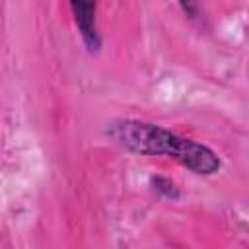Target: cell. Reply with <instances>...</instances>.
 Wrapping results in <instances>:
<instances>
[{
    "mask_svg": "<svg viewBox=\"0 0 249 249\" xmlns=\"http://www.w3.org/2000/svg\"><path fill=\"white\" fill-rule=\"evenodd\" d=\"M107 134L130 152L173 158L198 175H212L220 169V158L208 146L183 138L152 123L128 119L115 121L107 126Z\"/></svg>",
    "mask_w": 249,
    "mask_h": 249,
    "instance_id": "obj_1",
    "label": "cell"
},
{
    "mask_svg": "<svg viewBox=\"0 0 249 249\" xmlns=\"http://www.w3.org/2000/svg\"><path fill=\"white\" fill-rule=\"evenodd\" d=\"M72 12L76 25L88 45L89 51H95L99 47V33H97V23H95V14H97V0H70Z\"/></svg>",
    "mask_w": 249,
    "mask_h": 249,
    "instance_id": "obj_2",
    "label": "cell"
},
{
    "mask_svg": "<svg viewBox=\"0 0 249 249\" xmlns=\"http://www.w3.org/2000/svg\"><path fill=\"white\" fill-rule=\"evenodd\" d=\"M187 14H195V0H179Z\"/></svg>",
    "mask_w": 249,
    "mask_h": 249,
    "instance_id": "obj_3",
    "label": "cell"
}]
</instances>
